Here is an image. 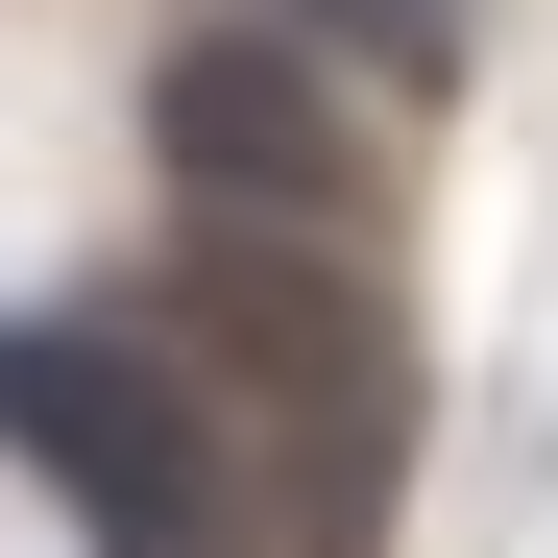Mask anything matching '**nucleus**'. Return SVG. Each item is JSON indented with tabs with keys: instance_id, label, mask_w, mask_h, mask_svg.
<instances>
[{
	"instance_id": "1",
	"label": "nucleus",
	"mask_w": 558,
	"mask_h": 558,
	"mask_svg": "<svg viewBox=\"0 0 558 558\" xmlns=\"http://www.w3.org/2000/svg\"><path fill=\"white\" fill-rule=\"evenodd\" d=\"M146 316H170V364L219 389L243 510L292 534V558H364V534H389V461H413V316L364 292V243L195 219V243L146 267Z\"/></svg>"
},
{
	"instance_id": "2",
	"label": "nucleus",
	"mask_w": 558,
	"mask_h": 558,
	"mask_svg": "<svg viewBox=\"0 0 558 558\" xmlns=\"http://www.w3.org/2000/svg\"><path fill=\"white\" fill-rule=\"evenodd\" d=\"M0 413H25V461L73 486L98 558H219L243 534V437H219L195 364H170V316H25Z\"/></svg>"
},
{
	"instance_id": "3",
	"label": "nucleus",
	"mask_w": 558,
	"mask_h": 558,
	"mask_svg": "<svg viewBox=\"0 0 558 558\" xmlns=\"http://www.w3.org/2000/svg\"><path fill=\"white\" fill-rule=\"evenodd\" d=\"M146 146L195 219H292V243H364V195H389V122L340 98L316 25H267V0H219V25H170L146 73Z\"/></svg>"
},
{
	"instance_id": "4",
	"label": "nucleus",
	"mask_w": 558,
	"mask_h": 558,
	"mask_svg": "<svg viewBox=\"0 0 558 558\" xmlns=\"http://www.w3.org/2000/svg\"><path fill=\"white\" fill-rule=\"evenodd\" d=\"M267 25H316L340 73H413V98L461 73V0H267Z\"/></svg>"
}]
</instances>
